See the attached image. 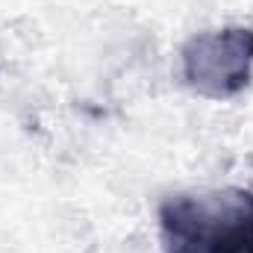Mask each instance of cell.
I'll return each instance as SVG.
<instances>
[{
    "label": "cell",
    "instance_id": "cell-1",
    "mask_svg": "<svg viewBox=\"0 0 253 253\" xmlns=\"http://www.w3.org/2000/svg\"><path fill=\"white\" fill-rule=\"evenodd\" d=\"M162 253H253V191L227 186L159 206Z\"/></svg>",
    "mask_w": 253,
    "mask_h": 253
},
{
    "label": "cell",
    "instance_id": "cell-2",
    "mask_svg": "<svg viewBox=\"0 0 253 253\" xmlns=\"http://www.w3.org/2000/svg\"><path fill=\"white\" fill-rule=\"evenodd\" d=\"M253 77V30L221 27L200 33L183 47V80L206 100H230Z\"/></svg>",
    "mask_w": 253,
    "mask_h": 253
}]
</instances>
